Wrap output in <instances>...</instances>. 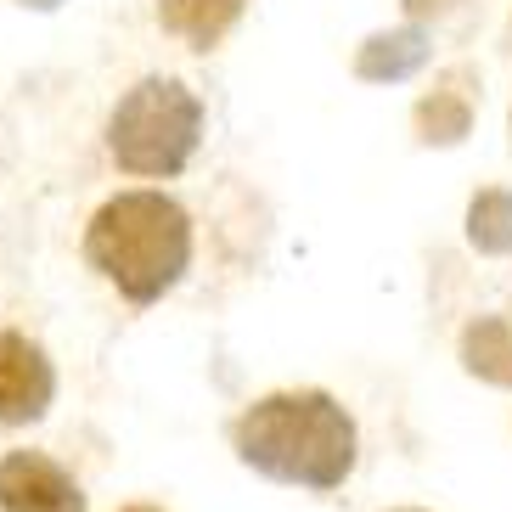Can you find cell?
Instances as JSON below:
<instances>
[{"mask_svg": "<svg viewBox=\"0 0 512 512\" xmlns=\"http://www.w3.org/2000/svg\"><path fill=\"white\" fill-rule=\"evenodd\" d=\"M237 451L282 484L332 490L355 467V422L332 394H271L237 422Z\"/></svg>", "mask_w": 512, "mask_h": 512, "instance_id": "cell-1", "label": "cell"}, {"mask_svg": "<svg viewBox=\"0 0 512 512\" xmlns=\"http://www.w3.org/2000/svg\"><path fill=\"white\" fill-rule=\"evenodd\" d=\"M85 254L124 299L152 304L158 293L181 282L186 259H192V226H186V209L175 197L124 192L91 220Z\"/></svg>", "mask_w": 512, "mask_h": 512, "instance_id": "cell-2", "label": "cell"}, {"mask_svg": "<svg viewBox=\"0 0 512 512\" xmlns=\"http://www.w3.org/2000/svg\"><path fill=\"white\" fill-rule=\"evenodd\" d=\"M428 62V34L422 29H394V34H372L355 57V74L372 79V85H389V79H406Z\"/></svg>", "mask_w": 512, "mask_h": 512, "instance_id": "cell-6", "label": "cell"}, {"mask_svg": "<svg viewBox=\"0 0 512 512\" xmlns=\"http://www.w3.org/2000/svg\"><path fill=\"white\" fill-rule=\"evenodd\" d=\"M467 124H473V107L456 91H434L417 107V130H422V141H434V147H456V141L467 136Z\"/></svg>", "mask_w": 512, "mask_h": 512, "instance_id": "cell-10", "label": "cell"}, {"mask_svg": "<svg viewBox=\"0 0 512 512\" xmlns=\"http://www.w3.org/2000/svg\"><path fill=\"white\" fill-rule=\"evenodd\" d=\"M0 507L6 512H85L79 484L57 462L34 451H12L0 462Z\"/></svg>", "mask_w": 512, "mask_h": 512, "instance_id": "cell-4", "label": "cell"}, {"mask_svg": "<svg viewBox=\"0 0 512 512\" xmlns=\"http://www.w3.org/2000/svg\"><path fill=\"white\" fill-rule=\"evenodd\" d=\"M462 361L473 377H484V383H501V389H512V327L496 316H484L467 327L462 338Z\"/></svg>", "mask_w": 512, "mask_h": 512, "instance_id": "cell-8", "label": "cell"}, {"mask_svg": "<svg viewBox=\"0 0 512 512\" xmlns=\"http://www.w3.org/2000/svg\"><path fill=\"white\" fill-rule=\"evenodd\" d=\"M411 12H439V6H445V0H406Z\"/></svg>", "mask_w": 512, "mask_h": 512, "instance_id": "cell-11", "label": "cell"}, {"mask_svg": "<svg viewBox=\"0 0 512 512\" xmlns=\"http://www.w3.org/2000/svg\"><path fill=\"white\" fill-rule=\"evenodd\" d=\"M203 130V107L175 79H141L107 119V152L130 175H175L186 169Z\"/></svg>", "mask_w": 512, "mask_h": 512, "instance_id": "cell-3", "label": "cell"}, {"mask_svg": "<svg viewBox=\"0 0 512 512\" xmlns=\"http://www.w3.org/2000/svg\"><path fill=\"white\" fill-rule=\"evenodd\" d=\"M467 242L479 254H512V192H479L467 209Z\"/></svg>", "mask_w": 512, "mask_h": 512, "instance_id": "cell-9", "label": "cell"}, {"mask_svg": "<svg viewBox=\"0 0 512 512\" xmlns=\"http://www.w3.org/2000/svg\"><path fill=\"white\" fill-rule=\"evenodd\" d=\"M130 512H158V507H130Z\"/></svg>", "mask_w": 512, "mask_h": 512, "instance_id": "cell-13", "label": "cell"}, {"mask_svg": "<svg viewBox=\"0 0 512 512\" xmlns=\"http://www.w3.org/2000/svg\"><path fill=\"white\" fill-rule=\"evenodd\" d=\"M158 17H164L169 34H181L186 46L209 51L242 17V0H158Z\"/></svg>", "mask_w": 512, "mask_h": 512, "instance_id": "cell-7", "label": "cell"}, {"mask_svg": "<svg viewBox=\"0 0 512 512\" xmlns=\"http://www.w3.org/2000/svg\"><path fill=\"white\" fill-rule=\"evenodd\" d=\"M23 6H34V12H51V6H62V0H23Z\"/></svg>", "mask_w": 512, "mask_h": 512, "instance_id": "cell-12", "label": "cell"}, {"mask_svg": "<svg viewBox=\"0 0 512 512\" xmlns=\"http://www.w3.org/2000/svg\"><path fill=\"white\" fill-rule=\"evenodd\" d=\"M51 389L57 383H51L46 355L29 338L6 332L0 338V422H34L51 406Z\"/></svg>", "mask_w": 512, "mask_h": 512, "instance_id": "cell-5", "label": "cell"}]
</instances>
